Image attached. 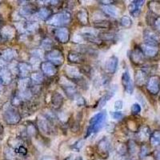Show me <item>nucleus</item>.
Returning a JSON list of instances; mask_svg holds the SVG:
<instances>
[{"instance_id":"nucleus-42","label":"nucleus","mask_w":160,"mask_h":160,"mask_svg":"<svg viewBox=\"0 0 160 160\" xmlns=\"http://www.w3.org/2000/svg\"><path fill=\"white\" fill-rule=\"evenodd\" d=\"M23 103V100L20 98L18 95H15V96H13L12 99H11V105L13 107H18V106L22 105Z\"/></svg>"},{"instance_id":"nucleus-53","label":"nucleus","mask_w":160,"mask_h":160,"mask_svg":"<svg viewBox=\"0 0 160 160\" xmlns=\"http://www.w3.org/2000/svg\"><path fill=\"white\" fill-rule=\"evenodd\" d=\"M2 18H0V29L2 28Z\"/></svg>"},{"instance_id":"nucleus-49","label":"nucleus","mask_w":160,"mask_h":160,"mask_svg":"<svg viewBox=\"0 0 160 160\" xmlns=\"http://www.w3.org/2000/svg\"><path fill=\"white\" fill-rule=\"evenodd\" d=\"M154 24H155V27L156 28V29L160 32V17L155 18V21H154Z\"/></svg>"},{"instance_id":"nucleus-35","label":"nucleus","mask_w":160,"mask_h":160,"mask_svg":"<svg viewBox=\"0 0 160 160\" xmlns=\"http://www.w3.org/2000/svg\"><path fill=\"white\" fill-rule=\"evenodd\" d=\"M38 126L41 131L43 132H48L50 131V124L47 118H42V119H38Z\"/></svg>"},{"instance_id":"nucleus-23","label":"nucleus","mask_w":160,"mask_h":160,"mask_svg":"<svg viewBox=\"0 0 160 160\" xmlns=\"http://www.w3.org/2000/svg\"><path fill=\"white\" fill-rule=\"evenodd\" d=\"M37 10L35 9V8L31 4H27L24 7H22L21 8V10L19 11V15L20 16L25 17V18H28V17L32 16L34 14H36Z\"/></svg>"},{"instance_id":"nucleus-18","label":"nucleus","mask_w":160,"mask_h":160,"mask_svg":"<svg viewBox=\"0 0 160 160\" xmlns=\"http://www.w3.org/2000/svg\"><path fill=\"white\" fill-rule=\"evenodd\" d=\"M144 2L145 1H133L131 2L128 6V10H129L131 15L134 17L138 16Z\"/></svg>"},{"instance_id":"nucleus-5","label":"nucleus","mask_w":160,"mask_h":160,"mask_svg":"<svg viewBox=\"0 0 160 160\" xmlns=\"http://www.w3.org/2000/svg\"><path fill=\"white\" fill-rule=\"evenodd\" d=\"M147 90L151 95H157L160 91V77L158 75H152L147 81Z\"/></svg>"},{"instance_id":"nucleus-50","label":"nucleus","mask_w":160,"mask_h":160,"mask_svg":"<svg viewBox=\"0 0 160 160\" xmlns=\"http://www.w3.org/2000/svg\"><path fill=\"white\" fill-rule=\"evenodd\" d=\"M76 99H77V104H78V106H82L83 104H85V100H84V98H82V97L78 96V98H77Z\"/></svg>"},{"instance_id":"nucleus-7","label":"nucleus","mask_w":160,"mask_h":160,"mask_svg":"<svg viewBox=\"0 0 160 160\" xmlns=\"http://www.w3.org/2000/svg\"><path fill=\"white\" fill-rule=\"evenodd\" d=\"M54 35L58 42L61 43H67L69 42L71 33L68 28L62 27V28H58L55 29L54 31Z\"/></svg>"},{"instance_id":"nucleus-26","label":"nucleus","mask_w":160,"mask_h":160,"mask_svg":"<svg viewBox=\"0 0 160 160\" xmlns=\"http://www.w3.org/2000/svg\"><path fill=\"white\" fill-rule=\"evenodd\" d=\"M102 11L106 15H108L109 17H113V18H115L118 15V9L113 5H102Z\"/></svg>"},{"instance_id":"nucleus-17","label":"nucleus","mask_w":160,"mask_h":160,"mask_svg":"<svg viewBox=\"0 0 160 160\" xmlns=\"http://www.w3.org/2000/svg\"><path fill=\"white\" fill-rule=\"evenodd\" d=\"M130 58H131V62L136 65H139L144 62L143 53L142 52L141 49H138V48H135L133 51H131Z\"/></svg>"},{"instance_id":"nucleus-29","label":"nucleus","mask_w":160,"mask_h":160,"mask_svg":"<svg viewBox=\"0 0 160 160\" xmlns=\"http://www.w3.org/2000/svg\"><path fill=\"white\" fill-rule=\"evenodd\" d=\"M31 78H22L18 81V89L19 91H23L29 89L31 85Z\"/></svg>"},{"instance_id":"nucleus-40","label":"nucleus","mask_w":160,"mask_h":160,"mask_svg":"<svg viewBox=\"0 0 160 160\" xmlns=\"http://www.w3.org/2000/svg\"><path fill=\"white\" fill-rule=\"evenodd\" d=\"M149 8L151 11L156 14L160 15V3L158 2H151L149 3Z\"/></svg>"},{"instance_id":"nucleus-10","label":"nucleus","mask_w":160,"mask_h":160,"mask_svg":"<svg viewBox=\"0 0 160 160\" xmlns=\"http://www.w3.org/2000/svg\"><path fill=\"white\" fill-rule=\"evenodd\" d=\"M110 141L108 138L103 137L98 143V151L102 158H108L110 151Z\"/></svg>"},{"instance_id":"nucleus-4","label":"nucleus","mask_w":160,"mask_h":160,"mask_svg":"<svg viewBox=\"0 0 160 160\" xmlns=\"http://www.w3.org/2000/svg\"><path fill=\"white\" fill-rule=\"evenodd\" d=\"M46 58L48 60V62H51L55 67L61 66L64 62L63 54L60 50L56 49V48L48 51L46 55Z\"/></svg>"},{"instance_id":"nucleus-46","label":"nucleus","mask_w":160,"mask_h":160,"mask_svg":"<svg viewBox=\"0 0 160 160\" xmlns=\"http://www.w3.org/2000/svg\"><path fill=\"white\" fill-rule=\"evenodd\" d=\"M111 115L114 119H121L123 118V114L120 111H114L111 113Z\"/></svg>"},{"instance_id":"nucleus-31","label":"nucleus","mask_w":160,"mask_h":160,"mask_svg":"<svg viewBox=\"0 0 160 160\" xmlns=\"http://www.w3.org/2000/svg\"><path fill=\"white\" fill-rule=\"evenodd\" d=\"M151 136V131L148 126H143L138 131V137L140 140H146Z\"/></svg>"},{"instance_id":"nucleus-22","label":"nucleus","mask_w":160,"mask_h":160,"mask_svg":"<svg viewBox=\"0 0 160 160\" xmlns=\"http://www.w3.org/2000/svg\"><path fill=\"white\" fill-rule=\"evenodd\" d=\"M117 91V86H113L112 88L108 91V92L106 93L105 95L102 97V98H100L99 102H98V107L99 108H103L104 106L107 104V102L112 98L114 95H115V92Z\"/></svg>"},{"instance_id":"nucleus-13","label":"nucleus","mask_w":160,"mask_h":160,"mask_svg":"<svg viewBox=\"0 0 160 160\" xmlns=\"http://www.w3.org/2000/svg\"><path fill=\"white\" fill-rule=\"evenodd\" d=\"M61 86H62V88L64 91V92L67 94L68 97L73 98V97L76 96L77 93H78L77 92V88L75 84L73 83L71 80L68 78V79H66L65 82L62 81Z\"/></svg>"},{"instance_id":"nucleus-30","label":"nucleus","mask_w":160,"mask_h":160,"mask_svg":"<svg viewBox=\"0 0 160 160\" xmlns=\"http://www.w3.org/2000/svg\"><path fill=\"white\" fill-rule=\"evenodd\" d=\"M15 56V51L11 48H8V49L4 50L2 53V58L7 62H11Z\"/></svg>"},{"instance_id":"nucleus-48","label":"nucleus","mask_w":160,"mask_h":160,"mask_svg":"<svg viewBox=\"0 0 160 160\" xmlns=\"http://www.w3.org/2000/svg\"><path fill=\"white\" fill-rule=\"evenodd\" d=\"M82 143H83V142H82V141H81V140H79V141H78V142H77L74 145V147H73V148H75V150H77V151H78V150H79L80 148L82 147Z\"/></svg>"},{"instance_id":"nucleus-33","label":"nucleus","mask_w":160,"mask_h":160,"mask_svg":"<svg viewBox=\"0 0 160 160\" xmlns=\"http://www.w3.org/2000/svg\"><path fill=\"white\" fill-rule=\"evenodd\" d=\"M40 46H41L42 49L49 51L52 50L53 47H54V42H53V41L51 39V38L46 37V38H42Z\"/></svg>"},{"instance_id":"nucleus-6","label":"nucleus","mask_w":160,"mask_h":160,"mask_svg":"<svg viewBox=\"0 0 160 160\" xmlns=\"http://www.w3.org/2000/svg\"><path fill=\"white\" fill-rule=\"evenodd\" d=\"M66 75H68V78L71 81H74L76 83H79L81 81H84L82 78V73L79 69L71 66H67L65 68Z\"/></svg>"},{"instance_id":"nucleus-45","label":"nucleus","mask_w":160,"mask_h":160,"mask_svg":"<svg viewBox=\"0 0 160 160\" xmlns=\"http://www.w3.org/2000/svg\"><path fill=\"white\" fill-rule=\"evenodd\" d=\"M141 106L139 105L138 103H134L131 107V113H132L133 115H138L140 112H141Z\"/></svg>"},{"instance_id":"nucleus-28","label":"nucleus","mask_w":160,"mask_h":160,"mask_svg":"<svg viewBox=\"0 0 160 160\" xmlns=\"http://www.w3.org/2000/svg\"><path fill=\"white\" fill-rule=\"evenodd\" d=\"M77 18H78V22L82 25L86 26L88 24V12L85 9L80 10L77 13Z\"/></svg>"},{"instance_id":"nucleus-55","label":"nucleus","mask_w":160,"mask_h":160,"mask_svg":"<svg viewBox=\"0 0 160 160\" xmlns=\"http://www.w3.org/2000/svg\"><path fill=\"white\" fill-rule=\"evenodd\" d=\"M77 160H82V158H78V159H77Z\"/></svg>"},{"instance_id":"nucleus-1","label":"nucleus","mask_w":160,"mask_h":160,"mask_svg":"<svg viewBox=\"0 0 160 160\" xmlns=\"http://www.w3.org/2000/svg\"><path fill=\"white\" fill-rule=\"evenodd\" d=\"M106 120H107V111H100L97 113L96 115L91 117L89 121V126L86 132L85 138H88L92 134L98 132L105 125Z\"/></svg>"},{"instance_id":"nucleus-41","label":"nucleus","mask_w":160,"mask_h":160,"mask_svg":"<svg viewBox=\"0 0 160 160\" xmlns=\"http://www.w3.org/2000/svg\"><path fill=\"white\" fill-rule=\"evenodd\" d=\"M27 133L29 136L34 137L37 135V128L34 124H30L27 128Z\"/></svg>"},{"instance_id":"nucleus-37","label":"nucleus","mask_w":160,"mask_h":160,"mask_svg":"<svg viewBox=\"0 0 160 160\" xmlns=\"http://www.w3.org/2000/svg\"><path fill=\"white\" fill-rule=\"evenodd\" d=\"M25 27V31H28V32L30 33H32V32H35L39 28V25L37 22H27V23L24 25Z\"/></svg>"},{"instance_id":"nucleus-14","label":"nucleus","mask_w":160,"mask_h":160,"mask_svg":"<svg viewBox=\"0 0 160 160\" xmlns=\"http://www.w3.org/2000/svg\"><path fill=\"white\" fill-rule=\"evenodd\" d=\"M141 51L143 53V55H145L146 56L151 57H155L158 53V48L156 45H153V44H149V43H142L141 45Z\"/></svg>"},{"instance_id":"nucleus-47","label":"nucleus","mask_w":160,"mask_h":160,"mask_svg":"<svg viewBox=\"0 0 160 160\" xmlns=\"http://www.w3.org/2000/svg\"><path fill=\"white\" fill-rule=\"evenodd\" d=\"M122 108H123V102H122V100H117L116 102H115V110L120 111V110L122 109Z\"/></svg>"},{"instance_id":"nucleus-32","label":"nucleus","mask_w":160,"mask_h":160,"mask_svg":"<svg viewBox=\"0 0 160 160\" xmlns=\"http://www.w3.org/2000/svg\"><path fill=\"white\" fill-rule=\"evenodd\" d=\"M98 36L100 39L102 40V41H113V40L115 39V38L116 37L115 33L113 32H110V31H104V32H99L98 34Z\"/></svg>"},{"instance_id":"nucleus-15","label":"nucleus","mask_w":160,"mask_h":160,"mask_svg":"<svg viewBox=\"0 0 160 160\" xmlns=\"http://www.w3.org/2000/svg\"><path fill=\"white\" fill-rule=\"evenodd\" d=\"M0 35L2 39L11 40L15 35V28L11 25L2 26L0 29Z\"/></svg>"},{"instance_id":"nucleus-9","label":"nucleus","mask_w":160,"mask_h":160,"mask_svg":"<svg viewBox=\"0 0 160 160\" xmlns=\"http://www.w3.org/2000/svg\"><path fill=\"white\" fill-rule=\"evenodd\" d=\"M118 59L116 56L112 55L106 60L104 63V70L108 74H114L118 68Z\"/></svg>"},{"instance_id":"nucleus-12","label":"nucleus","mask_w":160,"mask_h":160,"mask_svg":"<svg viewBox=\"0 0 160 160\" xmlns=\"http://www.w3.org/2000/svg\"><path fill=\"white\" fill-rule=\"evenodd\" d=\"M40 68H41L42 72L43 73L44 75L48 77L55 76L57 74V72H58V70H57L56 67L55 65H53L51 62H48V61L41 62Z\"/></svg>"},{"instance_id":"nucleus-27","label":"nucleus","mask_w":160,"mask_h":160,"mask_svg":"<svg viewBox=\"0 0 160 160\" xmlns=\"http://www.w3.org/2000/svg\"><path fill=\"white\" fill-rule=\"evenodd\" d=\"M63 103V97L58 92H55L51 96V104L55 109H58Z\"/></svg>"},{"instance_id":"nucleus-51","label":"nucleus","mask_w":160,"mask_h":160,"mask_svg":"<svg viewBox=\"0 0 160 160\" xmlns=\"http://www.w3.org/2000/svg\"><path fill=\"white\" fill-rule=\"evenodd\" d=\"M154 158L155 160H160V149L155 150L154 152Z\"/></svg>"},{"instance_id":"nucleus-43","label":"nucleus","mask_w":160,"mask_h":160,"mask_svg":"<svg viewBox=\"0 0 160 160\" xmlns=\"http://www.w3.org/2000/svg\"><path fill=\"white\" fill-rule=\"evenodd\" d=\"M149 148H148L147 145H142L140 148V151H139V155H140V158H144L146 157L147 155L149 154Z\"/></svg>"},{"instance_id":"nucleus-44","label":"nucleus","mask_w":160,"mask_h":160,"mask_svg":"<svg viewBox=\"0 0 160 160\" xmlns=\"http://www.w3.org/2000/svg\"><path fill=\"white\" fill-rule=\"evenodd\" d=\"M15 152L16 153V154H18V155H26L28 154V149H27L23 145H21L19 146V147H18L17 148H15Z\"/></svg>"},{"instance_id":"nucleus-24","label":"nucleus","mask_w":160,"mask_h":160,"mask_svg":"<svg viewBox=\"0 0 160 160\" xmlns=\"http://www.w3.org/2000/svg\"><path fill=\"white\" fill-rule=\"evenodd\" d=\"M36 15L38 18L43 21H48L51 16H52V11L48 8H40L37 11Z\"/></svg>"},{"instance_id":"nucleus-3","label":"nucleus","mask_w":160,"mask_h":160,"mask_svg":"<svg viewBox=\"0 0 160 160\" xmlns=\"http://www.w3.org/2000/svg\"><path fill=\"white\" fill-rule=\"evenodd\" d=\"M3 118L8 125H15L21 121V115L16 109L9 107L4 111Z\"/></svg>"},{"instance_id":"nucleus-20","label":"nucleus","mask_w":160,"mask_h":160,"mask_svg":"<svg viewBox=\"0 0 160 160\" xmlns=\"http://www.w3.org/2000/svg\"><path fill=\"white\" fill-rule=\"evenodd\" d=\"M31 72V66L30 63L26 62H18V73L22 78H28Z\"/></svg>"},{"instance_id":"nucleus-39","label":"nucleus","mask_w":160,"mask_h":160,"mask_svg":"<svg viewBox=\"0 0 160 160\" xmlns=\"http://www.w3.org/2000/svg\"><path fill=\"white\" fill-rule=\"evenodd\" d=\"M128 151L131 153V155H135V153L138 152V147L135 141L130 140L128 144Z\"/></svg>"},{"instance_id":"nucleus-16","label":"nucleus","mask_w":160,"mask_h":160,"mask_svg":"<svg viewBox=\"0 0 160 160\" xmlns=\"http://www.w3.org/2000/svg\"><path fill=\"white\" fill-rule=\"evenodd\" d=\"M12 73L8 67L0 69V83L2 85H9L12 80Z\"/></svg>"},{"instance_id":"nucleus-21","label":"nucleus","mask_w":160,"mask_h":160,"mask_svg":"<svg viewBox=\"0 0 160 160\" xmlns=\"http://www.w3.org/2000/svg\"><path fill=\"white\" fill-rule=\"evenodd\" d=\"M148 81V74L143 70H138L135 72V82L138 87H142Z\"/></svg>"},{"instance_id":"nucleus-38","label":"nucleus","mask_w":160,"mask_h":160,"mask_svg":"<svg viewBox=\"0 0 160 160\" xmlns=\"http://www.w3.org/2000/svg\"><path fill=\"white\" fill-rule=\"evenodd\" d=\"M119 23L120 25L122 26V28H131V26H132V20L131 18H130L129 16H122L120 18L119 20Z\"/></svg>"},{"instance_id":"nucleus-11","label":"nucleus","mask_w":160,"mask_h":160,"mask_svg":"<svg viewBox=\"0 0 160 160\" xmlns=\"http://www.w3.org/2000/svg\"><path fill=\"white\" fill-rule=\"evenodd\" d=\"M122 84L128 94L131 95L134 91V85L131 80V75L128 70H126L122 75Z\"/></svg>"},{"instance_id":"nucleus-36","label":"nucleus","mask_w":160,"mask_h":160,"mask_svg":"<svg viewBox=\"0 0 160 160\" xmlns=\"http://www.w3.org/2000/svg\"><path fill=\"white\" fill-rule=\"evenodd\" d=\"M44 80V77L42 74L39 72H35L31 74V81L35 84H41L42 83Z\"/></svg>"},{"instance_id":"nucleus-25","label":"nucleus","mask_w":160,"mask_h":160,"mask_svg":"<svg viewBox=\"0 0 160 160\" xmlns=\"http://www.w3.org/2000/svg\"><path fill=\"white\" fill-rule=\"evenodd\" d=\"M93 25L95 28L98 29H111L113 28V23L108 20L105 19H98L95 20L93 22Z\"/></svg>"},{"instance_id":"nucleus-2","label":"nucleus","mask_w":160,"mask_h":160,"mask_svg":"<svg viewBox=\"0 0 160 160\" xmlns=\"http://www.w3.org/2000/svg\"><path fill=\"white\" fill-rule=\"evenodd\" d=\"M71 22V15L68 11H62L53 15L47 21V23L54 27H60L68 25Z\"/></svg>"},{"instance_id":"nucleus-52","label":"nucleus","mask_w":160,"mask_h":160,"mask_svg":"<svg viewBox=\"0 0 160 160\" xmlns=\"http://www.w3.org/2000/svg\"><path fill=\"white\" fill-rule=\"evenodd\" d=\"M2 132H3V128H2V126L0 123V135L2 134Z\"/></svg>"},{"instance_id":"nucleus-19","label":"nucleus","mask_w":160,"mask_h":160,"mask_svg":"<svg viewBox=\"0 0 160 160\" xmlns=\"http://www.w3.org/2000/svg\"><path fill=\"white\" fill-rule=\"evenodd\" d=\"M68 60L71 63L79 64L83 62L84 58L82 53L75 51H71L68 52Z\"/></svg>"},{"instance_id":"nucleus-34","label":"nucleus","mask_w":160,"mask_h":160,"mask_svg":"<svg viewBox=\"0 0 160 160\" xmlns=\"http://www.w3.org/2000/svg\"><path fill=\"white\" fill-rule=\"evenodd\" d=\"M150 141L152 146L160 145V131H155L152 133L150 136Z\"/></svg>"},{"instance_id":"nucleus-54","label":"nucleus","mask_w":160,"mask_h":160,"mask_svg":"<svg viewBox=\"0 0 160 160\" xmlns=\"http://www.w3.org/2000/svg\"><path fill=\"white\" fill-rule=\"evenodd\" d=\"M1 40H2V38H1V35H0V41H1Z\"/></svg>"},{"instance_id":"nucleus-8","label":"nucleus","mask_w":160,"mask_h":160,"mask_svg":"<svg viewBox=\"0 0 160 160\" xmlns=\"http://www.w3.org/2000/svg\"><path fill=\"white\" fill-rule=\"evenodd\" d=\"M143 38L146 43L157 45L160 43V34L151 29H147L143 31Z\"/></svg>"}]
</instances>
